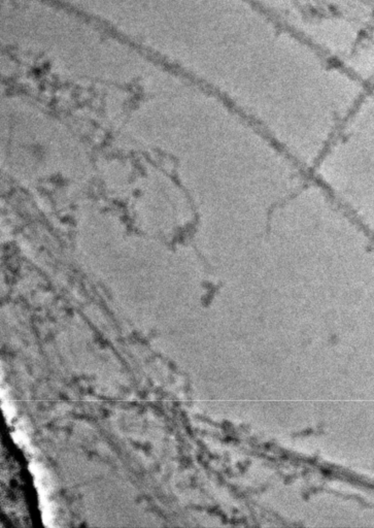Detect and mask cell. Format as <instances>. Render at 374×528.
<instances>
[{
    "mask_svg": "<svg viewBox=\"0 0 374 528\" xmlns=\"http://www.w3.org/2000/svg\"><path fill=\"white\" fill-rule=\"evenodd\" d=\"M312 170L374 242V96L366 94L361 100Z\"/></svg>",
    "mask_w": 374,
    "mask_h": 528,
    "instance_id": "obj_1",
    "label": "cell"
},
{
    "mask_svg": "<svg viewBox=\"0 0 374 528\" xmlns=\"http://www.w3.org/2000/svg\"><path fill=\"white\" fill-rule=\"evenodd\" d=\"M29 469L34 477L39 503H41V509L43 513V521L48 527L54 526L55 511L52 501H50L49 499L51 493V485L49 483L48 473L41 464L35 463V462H31L29 464Z\"/></svg>",
    "mask_w": 374,
    "mask_h": 528,
    "instance_id": "obj_2",
    "label": "cell"
},
{
    "mask_svg": "<svg viewBox=\"0 0 374 528\" xmlns=\"http://www.w3.org/2000/svg\"><path fill=\"white\" fill-rule=\"evenodd\" d=\"M12 440L15 441L16 444H18L20 447H28L29 446V440L24 432L21 430H16L11 434Z\"/></svg>",
    "mask_w": 374,
    "mask_h": 528,
    "instance_id": "obj_4",
    "label": "cell"
},
{
    "mask_svg": "<svg viewBox=\"0 0 374 528\" xmlns=\"http://www.w3.org/2000/svg\"><path fill=\"white\" fill-rule=\"evenodd\" d=\"M2 411H3V414L6 418L7 421H10L12 418H14L15 414H16V410L14 405H12L11 403V400L10 398L8 397V396L5 394V392L2 390Z\"/></svg>",
    "mask_w": 374,
    "mask_h": 528,
    "instance_id": "obj_3",
    "label": "cell"
}]
</instances>
